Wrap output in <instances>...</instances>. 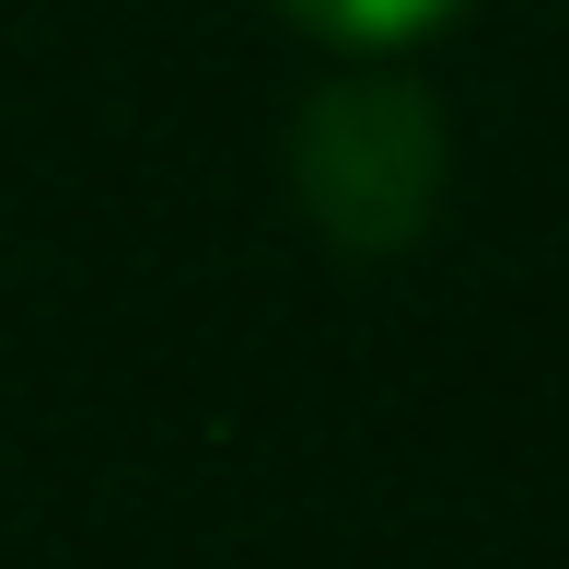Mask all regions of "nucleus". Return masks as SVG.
<instances>
[{"mask_svg":"<svg viewBox=\"0 0 569 569\" xmlns=\"http://www.w3.org/2000/svg\"><path fill=\"white\" fill-rule=\"evenodd\" d=\"M442 106L396 70H349L291 117V198L338 256H407L442 210Z\"/></svg>","mask_w":569,"mask_h":569,"instance_id":"1","label":"nucleus"},{"mask_svg":"<svg viewBox=\"0 0 569 569\" xmlns=\"http://www.w3.org/2000/svg\"><path fill=\"white\" fill-rule=\"evenodd\" d=\"M279 12H291L302 36H326V47H407L442 12H465V0H279Z\"/></svg>","mask_w":569,"mask_h":569,"instance_id":"2","label":"nucleus"}]
</instances>
